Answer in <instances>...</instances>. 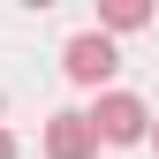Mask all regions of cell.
I'll return each instance as SVG.
<instances>
[{"label":"cell","mask_w":159,"mask_h":159,"mask_svg":"<svg viewBox=\"0 0 159 159\" xmlns=\"http://www.w3.org/2000/svg\"><path fill=\"white\" fill-rule=\"evenodd\" d=\"M91 129H98V144H152V106L129 91H98Z\"/></svg>","instance_id":"cell-1"},{"label":"cell","mask_w":159,"mask_h":159,"mask_svg":"<svg viewBox=\"0 0 159 159\" xmlns=\"http://www.w3.org/2000/svg\"><path fill=\"white\" fill-rule=\"evenodd\" d=\"M61 68H68V84H106V76L121 68V53H114L106 30H76L68 53H61Z\"/></svg>","instance_id":"cell-2"},{"label":"cell","mask_w":159,"mask_h":159,"mask_svg":"<svg viewBox=\"0 0 159 159\" xmlns=\"http://www.w3.org/2000/svg\"><path fill=\"white\" fill-rule=\"evenodd\" d=\"M46 159H98V129H91V114H46Z\"/></svg>","instance_id":"cell-3"},{"label":"cell","mask_w":159,"mask_h":159,"mask_svg":"<svg viewBox=\"0 0 159 159\" xmlns=\"http://www.w3.org/2000/svg\"><path fill=\"white\" fill-rule=\"evenodd\" d=\"M144 23H152L144 0H106V8H98V30H144Z\"/></svg>","instance_id":"cell-4"},{"label":"cell","mask_w":159,"mask_h":159,"mask_svg":"<svg viewBox=\"0 0 159 159\" xmlns=\"http://www.w3.org/2000/svg\"><path fill=\"white\" fill-rule=\"evenodd\" d=\"M0 159H15V136H8V129H0Z\"/></svg>","instance_id":"cell-5"},{"label":"cell","mask_w":159,"mask_h":159,"mask_svg":"<svg viewBox=\"0 0 159 159\" xmlns=\"http://www.w3.org/2000/svg\"><path fill=\"white\" fill-rule=\"evenodd\" d=\"M152 152H159V114H152Z\"/></svg>","instance_id":"cell-6"}]
</instances>
